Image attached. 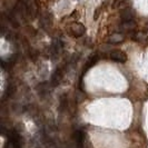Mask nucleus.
<instances>
[{"label": "nucleus", "mask_w": 148, "mask_h": 148, "mask_svg": "<svg viewBox=\"0 0 148 148\" xmlns=\"http://www.w3.org/2000/svg\"><path fill=\"white\" fill-rule=\"evenodd\" d=\"M22 2L25 3V6L27 8L28 15L30 17H35L38 12V6L36 0H22Z\"/></svg>", "instance_id": "nucleus-1"}, {"label": "nucleus", "mask_w": 148, "mask_h": 148, "mask_svg": "<svg viewBox=\"0 0 148 148\" xmlns=\"http://www.w3.org/2000/svg\"><path fill=\"white\" fill-rule=\"evenodd\" d=\"M110 59L116 62H126L127 61V55L125 52L120 51V50H114L110 52Z\"/></svg>", "instance_id": "nucleus-2"}, {"label": "nucleus", "mask_w": 148, "mask_h": 148, "mask_svg": "<svg viewBox=\"0 0 148 148\" xmlns=\"http://www.w3.org/2000/svg\"><path fill=\"white\" fill-rule=\"evenodd\" d=\"M70 35H73L74 37H80L85 34V27L82 23H77L75 22L70 26Z\"/></svg>", "instance_id": "nucleus-3"}, {"label": "nucleus", "mask_w": 148, "mask_h": 148, "mask_svg": "<svg viewBox=\"0 0 148 148\" xmlns=\"http://www.w3.org/2000/svg\"><path fill=\"white\" fill-rule=\"evenodd\" d=\"M61 77H62V71H61V69L58 68L56 71H55V74L52 75V80H51V84L53 87H56L58 84L60 82L61 80Z\"/></svg>", "instance_id": "nucleus-4"}, {"label": "nucleus", "mask_w": 148, "mask_h": 148, "mask_svg": "<svg viewBox=\"0 0 148 148\" xmlns=\"http://www.w3.org/2000/svg\"><path fill=\"white\" fill-rule=\"evenodd\" d=\"M75 140L77 143V146L78 147H82L84 140H85V133L82 130H77L75 133Z\"/></svg>", "instance_id": "nucleus-5"}, {"label": "nucleus", "mask_w": 148, "mask_h": 148, "mask_svg": "<svg viewBox=\"0 0 148 148\" xmlns=\"http://www.w3.org/2000/svg\"><path fill=\"white\" fill-rule=\"evenodd\" d=\"M121 18H123V21H132L134 20V14L132 10L126 9L121 12Z\"/></svg>", "instance_id": "nucleus-6"}, {"label": "nucleus", "mask_w": 148, "mask_h": 148, "mask_svg": "<svg viewBox=\"0 0 148 148\" xmlns=\"http://www.w3.org/2000/svg\"><path fill=\"white\" fill-rule=\"evenodd\" d=\"M98 60H99V57H98L97 55H96V56H92V57H91V58L89 59L88 62L86 64V66H85V71H86L87 69H89V68H90L91 66H94V65L96 64Z\"/></svg>", "instance_id": "nucleus-7"}, {"label": "nucleus", "mask_w": 148, "mask_h": 148, "mask_svg": "<svg viewBox=\"0 0 148 148\" xmlns=\"http://www.w3.org/2000/svg\"><path fill=\"white\" fill-rule=\"evenodd\" d=\"M120 41H123V36H120V35H112L109 38V42H111V44L120 42Z\"/></svg>", "instance_id": "nucleus-8"}, {"label": "nucleus", "mask_w": 148, "mask_h": 148, "mask_svg": "<svg viewBox=\"0 0 148 148\" xmlns=\"http://www.w3.org/2000/svg\"><path fill=\"white\" fill-rule=\"evenodd\" d=\"M146 29H148V25H147V26H146Z\"/></svg>", "instance_id": "nucleus-9"}]
</instances>
